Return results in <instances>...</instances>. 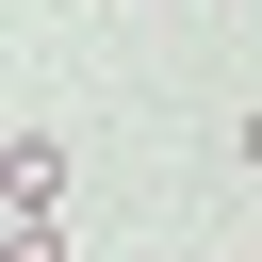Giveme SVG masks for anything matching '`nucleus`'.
Listing matches in <instances>:
<instances>
[{"label": "nucleus", "instance_id": "7ed1b4c3", "mask_svg": "<svg viewBox=\"0 0 262 262\" xmlns=\"http://www.w3.org/2000/svg\"><path fill=\"white\" fill-rule=\"evenodd\" d=\"M229 164H262V98H246V115H229Z\"/></svg>", "mask_w": 262, "mask_h": 262}, {"label": "nucleus", "instance_id": "f257e3e1", "mask_svg": "<svg viewBox=\"0 0 262 262\" xmlns=\"http://www.w3.org/2000/svg\"><path fill=\"white\" fill-rule=\"evenodd\" d=\"M0 213H66V131L49 115H16V147H0Z\"/></svg>", "mask_w": 262, "mask_h": 262}, {"label": "nucleus", "instance_id": "39448f33", "mask_svg": "<svg viewBox=\"0 0 262 262\" xmlns=\"http://www.w3.org/2000/svg\"><path fill=\"white\" fill-rule=\"evenodd\" d=\"M246 16H262V0H246Z\"/></svg>", "mask_w": 262, "mask_h": 262}, {"label": "nucleus", "instance_id": "f03ea898", "mask_svg": "<svg viewBox=\"0 0 262 262\" xmlns=\"http://www.w3.org/2000/svg\"><path fill=\"white\" fill-rule=\"evenodd\" d=\"M0 262H82V246H66V213H0Z\"/></svg>", "mask_w": 262, "mask_h": 262}, {"label": "nucleus", "instance_id": "20e7f679", "mask_svg": "<svg viewBox=\"0 0 262 262\" xmlns=\"http://www.w3.org/2000/svg\"><path fill=\"white\" fill-rule=\"evenodd\" d=\"M131 262H180V246H131Z\"/></svg>", "mask_w": 262, "mask_h": 262}]
</instances>
